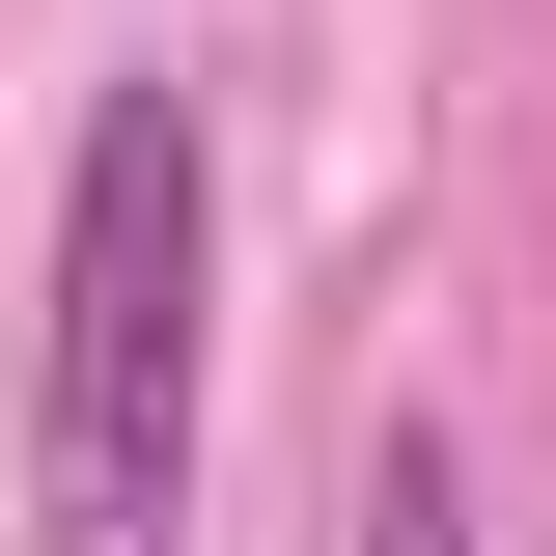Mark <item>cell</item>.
<instances>
[{
  "instance_id": "1",
  "label": "cell",
  "mask_w": 556,
  "mask_h": 556,
  "mask_svg": "<svg viewBox=\"0 0 556 556\" xmlns=\"http://www.w3.org/2000/svg\"><path fill=\"white\" fill-rule=\"evenodd\" d=\"M167 473H195V84H112L56 167L28 501H56V556H167Z\"/></svg>"
},
{
  "instance_id": "2",
  "label": "cell",
  "mask_w": 556,
  "mask_h": 556,
  "mask_svg": "<svg viewBox=\"0 0 556 556\" xmlns=\"http://www.w3.org/2000/svg\"><path fill=\"white\" fill-rule=\"evenodd\" d=\"M362 556H473V473H445V445H390V473H362Z\"/></svg>"
}]
</instances>
